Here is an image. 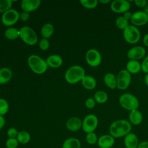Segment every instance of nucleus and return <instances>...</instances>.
I'll return each mask as SVG.
<instances>
[{"mask_svg": "<svg viewBox=\"0 0 148 148\" xmlns=\"http://www.w3.org/2000/svg\"><path fill=\"white\" fill-rule=\"evenodd\" d=\"M39 49L43 51L47 50L50 47V43L47 39L42 38L39 43Z\"/></svg>", "mask_w": 148, "mask_h": 148, "instance_id": "nucleus-35", "label": "nucleus"}, {"mask_svg": "<svg viewBox=\"0 0 148 148\" xmlns=\"http://www.w3.org/2000/svg\"><path fill=\"white\" fill-rule=\"evenodd\" d=\"M20 18V13L14 9H10L2 13L1 22L6 27H10L14 25Z\"/></svg>", "mask_w": 148, "mask_h": 148, "instance_id": "nucleus-8", "label": "nucleus"}, {"mask_svg": "<svg viewBox=\"0 0 148 148\" xmlns=\"http://www.w3.org/2000/svg\"><path fill=\"white\" fill-rule=\"evenodd\" d=\"M94 99L98 103L103 104L107 102L108 99V95L105 91L103 90H99L95 92L94 95Z\"/></svg>", "mask_w": 148, "mask_h": 148, "instance_id": "nucleus-27", "label": "nucleus"}, {"mask_svg": "<svg viewBox=\"0 0 148 148\" xmlns=\"http://www.w3.org/2000/svg\"><path fill=\"white\" fill-rule=\"evenodd\" d=\"M83 87L88 90H91L95 88L97 81L95 79L90 75H85L81 80Z\"/></svg>", "mask_w": 148, "mask_h": 148, "instance_id": "nucleus-21", "label": "nucleus"}, {"mask_svg": "<svg viewBox=\"0 0 148 148\" xmlns=\"http://www.w3.org/2000/svg\"><path fill=\"white\" fill-rule=\"evenodd\" d=\"M16 148H18V147H16Z\"/></svg>", "mask_w": 148, "mask_h": 148, "instance_id": "nucleus-48", "label": "nucleus"}, {"mask_svg": "<svg viewBox=\"0 0 148 148\" xmlns=\"http://www.w3.org/2000/svg\"><path fill=\"white\" fill-rule=\"evenodd\" d=\"M123 37L124 40L130 44H135L139 42L140 38L139 29L133 25H129L123 30Z\"/></svg>", "mask_w": 148, "mask_h": 148, "instance_id": "nucleus-6", "label": "nucleus"}, {"mask_svg": "<svg viewBox=\"0 0 148 148\" xmlns=\"http://www.w3.org/2000/svg\"><path fill=\"white\" fill-rule=\"evenodd\" d=\"M86 75L84 69L78 65L70 66L65 73V80L69 84H76Z\"/></svg>", "mask_w": 148, "mask_h": 148, "instance_id": "nucleus-2", "label": "nucleus"}, {"mask_svg": "<svg viewBox=\"0 0 148 148\" xmlns=\"http://www.w3.org/2000/svg\"><path fill=\"white\" fill-rule=\"evenodd\" d=\"M65 125L68 130L76 132L82 128V121L79 117H72L67 120Z\"/></svg>", "mask_w": 148, "mask_h": 148, "instance_id": "nucleus-17", "label": "nucleus"}, {"mask_svg": "<svg viewBox=\"0 0 148 148\" xmlns=\"http://www.w3.org/2000/svg\"><path fill=\"white\" fill-rule=\"evenodd\" d=\"M9 103L3 98H0V115L4 116L6 114L9 110Z\"/></svg>", "mask_w": 148, "mask_h": 148, "instance_id": "nucleus-33", "label": "nucleus"}, {"mask_svg": "<svg viewBox=\"0 0 148 148\" xmlns=\"http://www.w3.org/2000/svg\"><path fill=\"white\" fill-rule=\"evenodd\" d=\"M134 2L137 7L140 8H144L147 5V1L146 0H135Z\"/></svg>", "mask_w": 148, "mask_h": 148, "instance_id": "nucleus-39", "label": "nucleus"}, {"mask_svg": "<svg viewBox=\"0 0 148 148\" xmlns=\"http://www.w3.org/2000/svg\"><path fill=\"white\" fill-rule=\"evenodd\" d=\"M18 133V131L14 127H10L7 131V135L8 136L9 138H16Z\"/></svg>", "mask_w": 148, "mask_h": 148, "instance_id": "nucleus-36", "label": "nucleus"}, {"mask_svg": "<svg viewBox=\"0 0 148 148\" xmlns=\"http://www.w3.org/2000/svg\"><path fill=\"white\" fill-rule=\"evenodd\" d=\"M103 82L110 89L117 88V77L113 73H106L103 77Z\"/></svg>", "mask_w": 148, "mask_h": 148, "instance_id": "nucleus-20", "label": "nucleus"}, {"mask_svg": "<svg viewBox=\"0 0 148 148\" xmlns=\"http://www.w3.org/2000/svg\"><path fill=\"white\" fill-rule=\"evenodd\" d=\"M146 55V49L141 46H136L130 49L127 53V56L130 60L138 61L145 57Z\"/></svg>", "mask_w": 148, "mask_h": 148, "instance_id": "nucleus-12", "label": "nucleus"}, {"mask_svg": "<svg viewBox=\"0 0 148 148\" xmlns=\"http://www.w3.org/2000/svg\"><path fill=\"white\" fill-rule=\"evenodd\" d=\"M85 59L88 65L92 67H97L102 62V56L97 49H90L87 51Z\"/></svg>", "mask_w": 148, "mask_h": 148, "instance_id": "nucleus-10", "label": "nucleus"}, {"mask_svg": "<svg viewBox=\"0 0 148 148\" xmlns=\"http://www.w3.org/2000/svg\"><path fill=\"white\" fill-rule=\"evenodd\" d=\"M27 62L32 71L38 75L44 73L48 68L46 60L36 54L31 55L28 58Z\"/></svg>", "mask_w": 148, "mask_h": 148, "instance_id": "nucleus-3", "label": "nucleus"}, {"mask_svg": "<svg viewBox=\"0 0 148 148\" xmlns=\"http://www.w3.org/2000/svg\"><path fill=\"white\" fill-rule=\"evenodd\" d=\"M143 119L142 113L138 109L130 112L128 114V121L131 125H138L142 123Z\"/></svg>", "mask_w": 148, "mask_h": 148, "instance_id": "nucleus-18", "label": "nucleus"}, {"mask_svg": "<svg viewBox=\"0 0 148 148\" xmlns=\"http://www.w3.org/2000/svg\"><path fill=\"white\" fill-rule=\"evenodd\" d=\"M79 2L84 8L89 9L96 8L98 4L97 0H80Z\"/></svg>", "mask_w": 148, "mask_h": 148, "instance_id": "nucleus-30", "label": "nucleus"}, {"mask_svg": "<svg viewBox=\"0 0 148 148\" xmlns=\"http://www.w3.org/2000/svg\"><path fill=\"white\" fill-rule=\"evenodd\" d=\"M141 71L143 72L146 74L148 73V55L144 58L142 62L141 63Z\"/></svg>", "mask_w": 148, "mask_h": 148, "instance_id": "nucleus-38", "label": "nucleus"}, {"mask_svg": "<svg viewBox=\"0 0 148 148\" xmlns=\"http://www.w3.org/2000/svg\"><path fill=\"white\" fill-rule=\"evenodd\" d=\"M96 102L94 98H88L85 101V106L88 109H92L95 106Z\"/></svg>", "mask_w": 148, "mask_h": 148, "instance_id": "nucleus-37", "label": "nucleus"}, {"mask_svg": "<svg viewBox=\"0 0 148 148\" xmlns=\"http://www.w3.org/2000/svg\"><path fill=\"white\" fill-rule=\"evenodd\" d=\"M117 88L125 90L128 88L131 82V74L126 69L120 70L117 76Z\"/></svg>", "mask_w": 148, "mask_h": 148, "instance_id": "nucleus-7", "label": "nucleus"}, {"mask_svg": "<svg viewBox=\"0 0 148 148\" xmlns=\"http://www.w3.org/2000/svg\"><path fill=\"white\" fill-rule=\"evenodd\" d=\"M46 62L48 66L53 68H57L62 65L63 60L58 54H51L46 58Z\"/></svg>", "mask_w": 148, "mask_h": 148, "instance_id": "nucleus-19", "label": "nucleus"}, {"mask_svg": "<svg viewBox=\"0 0 148 148\" xmlns=\"http://www.w3.org/2000/svg\"><path fill=\"white\" fill-rule=\"evenodd\" d=\"M146 14H147L148 15V4L144 8V9L143 10Z\"/></svg>", "mask_w": 148, "mask_h": 148, "instance_id": "nucleus-47", "label": "nucleus"}, {"mask_svg": "<svg viewBox=\"0 0 148 148\" xmlns=\"http://www.w3.org/2000/svg\"><path fill=\"white\" fill-rule=\"evenodd\" d=\"M137 148H148V141L143 140L139 142Z\"/></svg>", "mask_w": 148, "mask_h": 148, "instance_id": "nucleus-41", "label": "nucleus"}, {"mask_svg": "<svg viewBox=\"0 0 148 148\" xmlns=\"http://www.w3.org/2000/svg\"><path fill=\"white\" fill-rule=\"evenodd\" d=\"M115 24L119 29L123 31L130 25L129 21L126 20L123 16H119L116 18L115 20Z\"/></svg>", "mask_w": 148, "mask_h": 148, "instance_id": "nucleus-29", "label": "nucleus"}, {"mask_svg": "<svg viewBox=\"0 0 148 148\" xmlns=\"http://www.w3.org/2000/svg\"><path fill=\"white\" fill-rule=\"evenodd\" d=\"M119 102L123 108L130 112L138 109L139 106L138 99L131 93H124L121 94L119 97Z\"/></svg>", "mask_w": 148, "mask_h": 148, "instance_id": "nucleus-4", "label": "nucleus"}, {"mask_svg": "<svg viewBox=\"0 0 148 148\" xmlns=\"http://www.w3.org/2000/svg\"><path fill=\"white\" fill-rule=\"evenodd\" d=\"M132 125L128 120L119 119L112 122L109 128V134L115 139L124 138L131 132Z\"/></svg>", "mask_w": 148, "mask_h": 148, "instance_id": "nucleus-1", "label": "nucleus"}, {"mask_svg": "<svg viewBox=\"0 0 148 148\" xmlns=\"http://www.w3.org/2000/svg\"><path fill=\"white\" fill-rule=\"evenodd\" d=\"M130 22L135 27L143 26L148 23V15L143 11L135 12L132 13Z\"/></svg>", "mask_w": 148, "mask_h": 148, "instance_id": "nucleus-13", "label": "nucleus"}, {"mask_svg": "<svg viewBox=\"0 0 148 148\" xmlns=\"http://www.w3.org/2000/svg\"><path fill=\"white\" fill-rule=\"evenodd\" d=\"M114 143L115 138L109 134L100 136L97 142V145L99 148H111Z\"/></svg>", "mask_w": 148, "mask_h": 148, "instance_id": "nucleus-14", "label": "nucleus"}, {"mask_svg": "<svg viewBox=\"0 0 148 148\" xmlns=\"http://www.w3.org/2000/svg\"><path fill=\"white\" fill-rule=\"evenodd\" d=\"M111 10L117 13H124L129 11L131 4L127 0H114L111 2L110 5Z\"/></svg>", "mask_w": 148, "mask_h": 148, "instance_id": "nucleus-11", "label": "nucleus"}, {"mask_svg": "<svg viewBox=\"0 0 148 148\" xmlns=\"http://www.w3.org/2000/svg\"><path fill=\"white\" fill-rule=\"evenodd\" d=\"M98 2H100L102 4H108L110 2V0H99L98 1Z\"/></svg>", "mask_w": 148, "mask_h": 148, "instance_id": "nucleus-45", "label": "nucleus"}, {"mask_svg": "<svg viewBox=\"0 0 148 148\" xmlns=\"http://www.w3.org/2000/svg\"><path fill=\"white\" fill-rule=\"evenodd\" d=\"M139 143V138L134 132H131L124 137V145L125 148H137Z\"/></svg>", "mask_w": 148, "mask_h": 148, "instance_id": "nucleus-16", "label": "nucleus"}, {"mask_svg": "<svg viewBox=\"0 0 148 148\" xmlns=\"http://www.w3.org/2000/svg\"><path fill=\"white\" fill-rule=\"evenodd\" d=\"M4 36L9 40H15L20 37V29L14 27L8 28L4 32Z\"/></svg>", "mask_w": 148, "mask_h": 148, "instance_id": "nucleus-26", "label": "nucleus"}, {"mask_svg": "<svg viewBox=\"0 0 148 148\" xmlns=\"http://www.w3.org/2000/svg\"><path fill=\"white\" fill-rule=\"evenodd\" d=\"M81 142L76 138H69L65 139L62 146V148H80Z\"/></svg>", "mask_w": 148, "mask_h": 148, "instance_id": "nucleus-25", "label": "nucleus"}, {"mask_svg": "<svg viewBox=\"0 0 148 148\" xmlns=\"http://www.w3.org/2000/svg\"><path fill=\"white\" fill-rule=\"evenodd\" d=\"M54 31V28L53 25L51 23H46L42 26L40 32L43 38L48 39L53 35Z\"/></svg>", "mask_w": 148, "mask_h": 148, "instance_id": "nucleus-24", "label": "nucleus"}, {"mask_svg": "<svg viewBox=\"0 0 148 148\" xmlns=\"http://www.w3.org/2000/svg\"><path fill=\"white\" fill-rule=\"evenodd\" d=\"M20 38L27 45L33 46L38 42L36 32L29 26H23L20 29Z\"/></svg>", "mask_w": 148, "mask_h": 148, "instance_id": "nucleus-5", "label": "nucleus"}, {"mask_svg": "<svg viewBox=\"0 0 148 148\" xmlns=\"http://www.w3.org/2000/svg\"><path fill=\"white\" fill-rule=\"evenodd\" d=\"M131 74H136L139 72L141 68V64L139 61L129 60L126 64V69Z\"/></svg>", "mask_w": 148, "mask_h": 148, "instance_id": "nucleus-23", "label": "nucleus"}, {"mask_svg": "<svg viewBox=\"0 0 148 148\" xmlns=\"http://www.w3.org/2000/svg\"><path fill=\"white\" fill-rule=\"evenodd\" d=\"M30 17V14L29 12L23 11L21 13H20V18L22 21H27L28 20Z\"/></svg>", "mask_w": 148, "mask_h": 148, "instance_id": "nucleus-40", "label": "nucleus"}, {"mask_svg": "<svg viewBox=\"0 0 148 148\" xmlns=\"http://www.w3.org/2000/svg\"><path fill=\"white\" fill-rule=\"evenodd\" d=\"M132 13L131 12H130V11H127V12H125V13H123V16L128 21H130V20L131 18V17H132Z\"/></svg>", "mask_w": 148, "mask_h": 148, "instance_id": "nucleus-42", "label": "nucleus"}, {"mask_svg": "<svg viewBox=\"0 0 148 148\" xmlns=\"http://www.w3.org/2000/svg\"><path fill=\"white\" fill-rule=\"evenodd\" d=\"M18 143L21 144H26L30 141L31 135L29 133L26 131H19L17 136Z\"/></svg>", "mask_w": 148, "mask_h": 148, "instance_id": "nucleus-28", "label": "nucleus"}, {"mask_svg": "<svg viewBox=\"0 0 148 148\" xmlns=\"http://www.w3.org/2000/svg\"><path fill=\"white\" fill-rule=\"evenodd\" d=\"M145 82L146 86L148 87V73H147L145 77Z\"/></svg>", "mask_w": 148, "mask_h": 148, "instance_id": "nucleus-46", "label": "nucleus"}, {"mask_svg": "<svg viewBox=\"0 0 148 148\" xmlns=\"http://www.w3.org/2000/svg\"><path fill=\"white\" fill-rule=\"evenodd\" d=\"M5 124V119L3 116L0 115V130L3 127Z\"/></svg>", "mask_w": 148, "mask_h": 148, "instance_id": "nucleus-43", "label": "nucleus"}, {"mask_svg": "<svg viewBox=\"0 0 148 148\" xmlns=\"http://www.w3.org/2000/svg\"><path fill=\"white\" fill-rule=\"evenodd\" d=\"M143 43L145 46L148 47V33L146 34L143 38Z\"/></svg>", "mask_w": 148, "mask_h": 148, "instance_id": "nucleus-44", "label": "nucleus"}, {"mask_svg": "<svg viewBox=\"0 0 148 148\" xmlns=\"http://www.w3.org/2000/svg\"><path fill=\"white\" fill-rule=\"evenodd\" d=\"M98 125V119L94 114L87 115L82 121V130L86 134L94 132Z\"/></svg>", "mask_w": 148, "mask_h": 148, "instance_id": "nucleus-9", "label": "nucleus"}, {"mask_svg": "<svg viewBox=\"0 0 148 148\" xmlns=\"http://www.w3.org/2000/svg\"><path fill=\"white\" fill-rule=\"evenodd\" d=\"M40 0H23L21 2V8L23 11L32 12L38 9L40 6Z\"/></svg>", "mask_w": 148, "mask_h": 148, "instance_id": "nucleus-15", "label": "nucleus"}, {"mask_svg": "<svg viewBox=\"0 0 148 148\" xmlns=\"http://www.w3.org/2000/svg\"><path fill=\"white\" fill-rule=\"evenodd\" d=\"M13 75L10 68L3 67L0 69V84H5L8 83L12 79Z\"/></svg>", "mask_w": 148, "mask_h": 148, "instance_id": "nucleus-22", "label": "nucleus"}, {"mask_svg": "<svg viewBox=\"0 0 148 148\" xmlns=\"http://www.w3.org/2000/svg\"><path fill=\"white\" fill-rule=\"evenodd\" d=\"M12 1L11 0H0V13H5L12 9Z\"/></svg>", "mask_w": 148, "mask_h": 148, "instance_id": "nucleus-31", "label": "nucleus"}, {"mask_svg": "<svg viewBox=\"0 0 148 148\" xmlns=\"http://www.w3.org/2000/svg\"><path fill=\"white\" fill-rule=\"evenodd\" d=\"M18 143L17 138H8L6 140L5 146L7 148H16Z\"/></svg>", "mask_w": 148, "mask_h": 148, "instance_id": "nucleus-34", "label": "nucleus"}, {"mask_svg": "<svg viewBox=\"0 0 148 148\" xmlns=\"http://www.w3.org/2000/svg\"><path fill=\"white\" fill-rule=\"evenodd\" d=\"M98 139V137L94 132L87 133L86 134V140L87 143H88L89 145H93L97 143Z\"/></svg>", "mask_w": 148, "mask_h": 148, "instance_id": "nucleus-32", "label": "nucleus"}]
</instances>
